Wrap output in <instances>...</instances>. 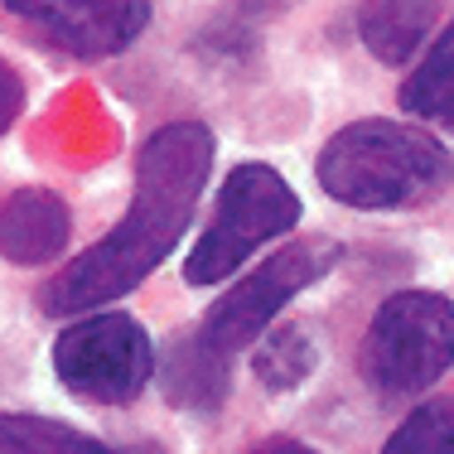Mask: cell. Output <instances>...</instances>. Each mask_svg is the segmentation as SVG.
<instances>
[{"label": "cell", "mask_w": 454, "mask_h": 454, "mask_svg": "<svg viewBox=\"0 0 454 454\" xmlns=\"http://www.w3.org/2000/svg\"><path fill=\"white\" fill-rule=\"evenodd\" d=\"M68 203L49 189H20L0 203V256L15 266H39L68 247Z\"/></svg>", "instance_id": "8"}, {"label": "cell", "mask_w": 454, "mask_h": 454, "mask_svg": "<svg viewBox=\"0 0 454 454\" xmlns=\"http://www.w3.org/2000/svg\"><path fill=\"white\" fill-rule=\"evenodd\" d=\"M112 445L82 435L73 426L44 416H15V411H0V454H102Z\"/></svg>", "instance_id": "12"}, {"label": "cell", "mask_w": 454, "mask_h": 454, "mask_svg": "<svg viewBox=\"0 0 454 454\" xmlns=\"http://www.w3.org/2000/svg\"><path fill=\"white\" fill-rule=\"evenodd\" d=\"M160 387L179 411H213L232 392V363L208 353L199 339H175L165 367H160Z\"/></svg>", "instance_id": "10"}, {"label": "cell", "mask_w": 454, "mask_h": 454, "mask_svg": "<svg viewBox=\"0 0 454 454\" xmlns=\"http://www.w3.org/2000/svg\"><path fill=\"white\" fill-rule=\"evenodd\" d=\"M387 454H454V402L416 406L402 426L387 435Z\"/></svg>", "instance_id": "14"}, {"label": "cell", "mask_w": 454, "mask_h": 454, "mask_svg": "<svg viewBox=\"0 0 454 454\" xmlns=\"http://www.w3.org/2000/svg\"><path fill=\"white\" fill-rule=\"evenodd\" d=\"M339 256H343V247L329 242V237H305V242L276 252L271 262L256 266L242 286H232L223 300H213V309L203 315L199 329H193V339L208 353H218V358L232 363V353L262 339L266 324H271L300 290H309L315 280L329 276L333 266H339Z\"/></svg>", "instance_id": "5"}, {"label": "cell", "mask_w": 454, "mask_h": 454, "mask_svg": "<svg viewBox=\"0 0 454 454\" xmlns=\"http://www.w3.org/2000/svg\"><path fill=\"white\" fill-rule=\"evenodd\" d=\"M53 372L73 396L126 406L155 377V348H150V333L131 315H88L59 333Z\"/></svg>", "instance_id": "6"}, {"label": "cell", "mask_w": 454, "mask_h": 454, "mask_svg": "<svg viewBox=\"0 0 454 454\" xmlns=\"http://www.w3.org/2000/svg\"><path fill=\"white\" fill-rule=\"evenodd\" d=\"M402 106L420 121H435L454 131V20L435 39V49L420 59V68L402 82Z\"/></svg>", "instance_id": "11"}, {"label": "cell", "mask_w": 454, "mask_h": 454, "mask_svg": "<svg viewBox=\"0 0 454 454\" xmlns=\"http://www.w3.org/2000/svg\"><path fill=\"white\" fill-rule=\"evenodd\" d=\"M454 175L450 150L402 121H353L319 150V184L333 203L363 213L426 203Z\"/></svg>", "instance_id": "2"}, {"label": "cell", "mask_w": 454, "mask_h": 454, "mask_svg": "<svg viewBox=\"0 0 454 454\" xmlns=\"http://www.w3.org/2000/svg\"><path fill=\"white\" fill-rule=\"evenodd\" d=\"M315 343H309L305 329H271L266 343L256 348V382L271 387V392H290L300 387L309 372H315Z\"/></svg>", "instance_id": "13"}, {"label": "cell", "mask_w": 454, "mask_h": 454, "mask_svg": "<svg viewBox=\"0 0 454 454\" xmlns=\"http://www.w3.org/2000/svg\"><path fill=\"white\" fill-rule=\"evenodd\" d=\"M435 15H440V0H367L358 15V35L372 59L406 63L426 44Z\"/></svg>", "instance_id": "9"}, {"label": "cell", "mask_w": 454, "mask_h": 454, "mask_svg": "<svg viewBox=\"0 0 454 454\" xmlns=\"http://www.w3.org/2000/svg\"><path fill=\"white\" fill-rule=\"evenodd\" d=\"M20 106H25V78H20V73L10 68L5 59H0V136L15 126Z\"/></svg>", "instance_id": "15"}, {"label": "cell", "mask_w": 454, "mask_h": 454, "mask_svg": "<svg viewBox=\"0 0 454 454\" xmlns=\"http://www.w3.org/2000/svg\"><path fill=\"white\" fill-rule=\"evenodd\" d=\"M300 223V199L271 165H237L218 193L208 232L184 262L189 286H218L256 252L262 242H276Z\"/></svg>", "instance_id": "4"}, {"label": "cell", "mask_w": 454, "mask_h": 454, "mask_svg": "<svg viewBox=\"0 0 454 454\" xmlns=\"http://www.w3.org/2000/svg\"><path fill=\"white\" fill-rule=\"evenodd\" d=\"M44 44L73 59H112L150 29V0H0Z\"/></svg>", "instance_id": "7"}, {"label": "cell", "mask_w": 454, "mask_h": 454, "mask_svg": "<svg viewBox=\"0 0 454 454\" xmlns=\"http://www.w3.org/2000/svg\"><path fill=\"white\" fill-rule=\"evenodd\" d=\"M213 169V131L203 121H169L140 145L136 193L116 232H106L92 252L68 262L39 290L44 315H88L97 305L131 295V290L179 247L199 193Z\"/></svg>", "instance_id": "1"}, {"label": "cell", "mask_w": 454, "mask_h": 454, "mask_svg": "<svg viewBox=\"0 0 454 454\" xmlns=\"http://www.w3.org/2000/svg\"><path fill=\"white\" fill-rule=\"evenodd\" d=\"M358 367L377 396H420L454 367V305L430 290L382 300L363 333Z\"/></svg>", "instance_id": "3"}]
</instances>
